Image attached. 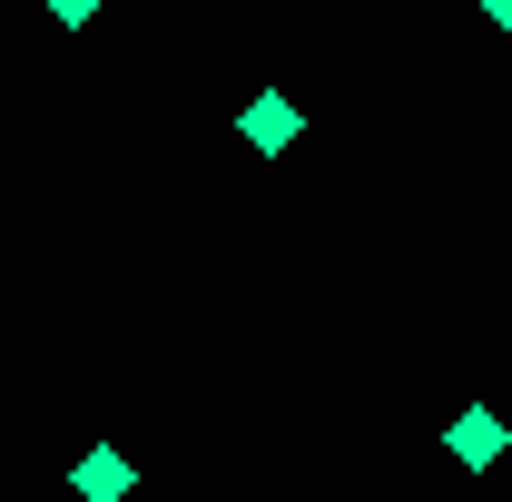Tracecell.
<instances>
[{
  "label": "cell",
  "mask_w": 512,
  "mask_h": 502,
  "mask_svg": "<svg viewBox=\"0 0 512 502\" xmlns=\"http://www.w3.org/2000/svg\"><path fill=\"white\" fill-rule=\"evenodd\" d=\"M444 453L463 463V473H483V463H503V453H512V424H503V414H483V404H473V414H453Z\"/></svg>",
  "instance_id": "6da1fadb"
},
{
  "label": "cell",
  "mask_w": 512,
  "mask_h": 502,
  "mask_svg": "<svg viewBox=\"0 0 512 502\" xmlns=\"http://www.w3.org/2000/svg\"><path fill=\"white\" fill-rule=\"evenodd\" d=\"M237 138H247V148H266V158H276V148H296V138H306V109L266 89V99H247V109H237Z\"/></svg>",
  "instance_id": "7a4b0ae2"
},
{
  "label": "cell",
  "mask_w": 512,
  "mask_h": 502,
  "mask_svg": "<svg viewBox=\"0 0 512 502\" xmlns=\"http://www.w3.org/2000/svg\"><path fill=\"white\" fill-rule=\"evenodd\" d=\"M483 20H493V30H503V40H512V0H483Z\"/></svg>",
  "instance_id": "277c9868"
},
{
  "label": "cell",
  "mask_w": 512,
  "mask_h": 502,
  "mask_svg": "<svg viewBox=\"0 0 512 502\" xmlns=\"http://www.w3.org/2000/svg\"><path fill=\"white\" fill-rule=\"evenodd\" d=\"M69 483H79V502H128V483H138V463L99 443V453H79V473H69Z\"/></svg>",
  "instance_id": "3957f363"
},
{
  "label": "cell",
  "mask_w": 512,
  "mask_h": 502,
  "mask_svg": "<svg viewBox=\"0 0 512 502\" xmlns=\"http://www.w3.org/2000/svg\"><path fill=\"white\" fill-rule=\"evenodd\" d=\"M50 10H60V20H89V10H99V0H50Z\"/></svg>",
  "instance_id": "5b68a950"
}]
</instances>
